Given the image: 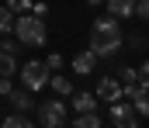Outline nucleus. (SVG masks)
<instances>
[{"mask_svg":"<svg viewBox=\"0 0 149 128\" xmlns=\"http://www.w3.org/2000/svg\"><path fill=\"white\" fill-rule=\"evenodd\" d=\"M87 48L97 55V59H114L121 48H125V31H121V21L111 14H97L94 24H90V42Z\"/></svg>","mask_w":149,"mask_h":128,"instance_id":"obj_1","label":"nucleus"},{"mask_svg":"<svg viewBox=\"0 0 149 128\" xmlns=\"http://www.w3.org/2000/svg\"><path fill=\"white\" fill-rule=\"evenodd\" d=\"M10 35L17 38V45H21V48H42V45L49 42L45 17H38V14H31V10L17 14V17H14V24H10Z\"/></svg>","mask_w":149,"mask_h":128,"instance_id":"obj_2","label":"nucleus"},{"mask_svg":"<svg viewBox=\"0 0 149 128\" xmlns=\"http://www.w3.org/2000/svg\"><path fill=\"white\" fill-rule=\"evenodd\" d=\"M35 125H45V128L70 125V104H66V97L52 93L45 100H35Z\"/></svg>","mask_w":149,"mask_h":128,"instance_id":"obj_3","label":"nucleus"},{"mask_svg":"<svg viewBox=\"0 0 149 128\" xmlns=\"http://www.w3.org/2000/svg\"><path fill=\"white\" fill-rule=\"evenodd\" d=\"M17 80H21V86L24 90H45V83H49V66L42 62V59H28V62H21V69L14 73Z\"/></svg>","mask_w":149,"mask_h":128,"instance_id":"obj_4","label":"nucleus"},{"mask_svg":"<svg viewBox=\"0 0 149 128\" xmlns=\"http://www.w3.org/2000/svg\"><path fill=\"white\" fill-rule=\"evenodd\" d=\"M108 121L118 125V128H139V125H142V118L135 114V107H132L125 97H118V100L108 104Z\"/></svg>","mask_w":149,"mask_h":128,"instance_id":"obj_5","label":"nucleus"},{"mask_svg":"<svg viewBox=\"0 0 149 128\" xmlns=\"http://www.w3.org/2000/svg\"><path fill=\"white\" fill-rule=\"evenodd\" d=\"M97 62H101V59H97L90 48H80L73 59H70V66H73V76H94V73H97Z\"/></svg>","mask_w":149,"mask_h":128,"instance_id":"obj_6","label":"nucleus"},{"mask_svg":"<svg viewBox=\"0 0 149 128\" xmlns=\"http://www.w3.org/2000/svg\"><path fill=\"white\" fill-rule=\"evenodd\" d=\"M3 100L10 104V111H21V114H31V111H35V97H31V90H24V86H10V93H7Z\"/></svg>","mask_w":149,"mask_h":128,"instance_id":"obj_7","label":"nucleus"},{"mask_svg":"<svg viewBox=\"0 0 149 128\" xmlns=\"http://www.w3.org/2000/svg\"><path fill=\"white\" fill-rule=\"evenodd\" d=\"M94 93H97V100H101V104H111V100L121 97V80H118V76H97Z\"/></svg>","mask_w":149,"mask_h":128,"instance_id":"obj_8","label":"nucleus"},{"mask_svg":"<svg viewBox=\"0 0 149 128\" xmlns=\"http://www.w3.org/2000/svg\"><path fill=\"white\" fill-rule=\"evenodd\" d=\"M70 97H73V100H70V104H73V114L97 111V107H101V100H97V93H94V90H73Z\"/></svg>","mask_w":149,"mask_h":128,"instance_id":"obj_9","label":"nucleus"},{"mask_svg":"<svg viewBox=\"0 0 149 128\" xmlns=\"http://www.w3.org/2000/svg\"><path fill=\"white\" fill-rule=\"evenodd\" d=\"M108 14L118 17V21H132L135 17V0H104Z\"/></svg>","mask_w":149,"mask_h":128,"instance_id":"obj_10","label":"nucleus"},{"mask_svg":"<svg viewBox=\"0 0 149 128\" xmlns=\"http://www.w3.org/2000/svg\"><path fill=\"white\" fill-rule=\"evenodd\" d=\"M45 86H52V93H59V97H70V93H73V80H70L63 69L49 73V83H45Z\"/></svg>","mask_w":149,"mask_h":128,"instance_id":"obj_11","label":"nucleus"},{"mask_svg":"<svg viewBox=\"0 0 149 128\" xmlns=\"http://www.w3.org/2000/svg\"><path fill=\"white\" fill-rule=\"evenodd\" d=\"M73 125L76 128H101L104 118H101V111H83V114H73Z\"/></svg>","mask_w":149,"mask_h":128,"instance_id":"obj_12","label":"nucleus"},{"mask_svg":"<svg viewBox=\"0 0 149 128\" xmlns=\"http://www.w3.org/2000/svg\"><path fill=\"white\" fill-rule=\"evenodd\" d=\"M0 125H3V128H31V125H35V118H31V114H21V111H10Z\"/></svg>","mask_w":149,"mask_h":128,"instance_id":"obj_13","label":"nucleus"},{"mask_svg":"<svg viewBox=\"0 0 149 128\" xmlns=\"http://www.w3.org/2000/svg\"><path fill=\"white\" fill-rule=\"evenodd\" d=\"M17 73V55L14 52H0V76H14Z\"/></svg>","mask_w":149,"mask_h":128,"instance_id":"obj_14","label":"nucleus"},{"mask_svg":"<svg viewBox=\"0 0 149 128\" xmlns=\"http://www.w3.org/2000/svg\"><path fill=\"white\" fill-rule=\"evenodd\" d=\"M42 62L49 66V73H56V69H66V55H63V52H49Z\"/></svg>","mask_w":149,"mask_h":128,"instance_id":"obj_15","label":"nucleus"},{"mask_svg":"<svg viewBox=\"0 0 149 128\" xmlns=\"http://www.w3.org/2000/svg\"><path fill=\"white\" fill-rule=\"evenodd\" d=\"M14 17H17V14H14V10H10L7 3H0V35H7V31H10Z\"/></svg>","mask_w":149,"mask_h":128,"instance_id":"obj_16","label":"nucleus"},{"mask_svg":"<svg viewBox=\"0 0 149 128\" xmlns=\"http://www.w3.org/2000/svg\"><path fill=\"white\" fill-rule=\"evenodd\" d=\"M114 76H118V80H121V83H135V80H139V73H135V69H132V66H121V69H118V73H114Z\"/></svg>","mask_w":149,"mask_h":128,"instance_id":"obj_17","label":"nucleus"},{"mask_svg":"<svg viewBox=\"0 0 149 128\" xmlns=\"http://www.w3.org/2000/svg\"><path fill=\"white\" fill-rule=\"evenodd\" d=\"M149 17V0H135V21H146Z\"/></svg>","mask_w":149,"mask_h":128,"instance_id":"obj_18","label":"nucleus"},{"mask_svg":"<svg viewBox=\"0 0 149 128\" xmlns=\"http://www.w3.org/2000/svg\"><path fill=\"white\" fill-rule=\"evenodd\" d=\"M7 7H10L14 14H24V10L31 7V0H7Z\"/></svg>","mask_w":149,"mask_h":128,"instance_id":"obj_19","label":"nucleus"},{"mask_svg":"<svg viewBox=\"0 0 149 128\" xmlns=\"http://www.w3.org/2000/svg\"><path fill=\"white\" fill-rule=\"evenodd\" d=\"M28 10L38 14V17H45V14H49V3H45V0H31V7H28Z\"/></svg>","mask_w":149,"mask_h":128,"instance_id":"obj_20","label":"nucleus"},{"mask_svg":"<svg viewBox=\"0 0 149 128\" xmlns=\"http://www.w3.org/2000/svg\"><path fill=\"white\" fill-rule=\"evenodd\" d=\"M10 86H14V76H0V97H7Z\"/></svg>","mask_w":149,"mask_h":128,"instance_id":"obj_21","label":"nucleus"},{"mask_svg":"<svg viewBox=\"0 0 149 128\" xmlns=\"http://www.w3.org/2000/svg\"><path fill=\"white\" fill-rule=\"evenodd\" d=\"M142 45H146V38H142V35H135V38H132V48H135V52H146Z\"/></svg>","mask_w":149,"mask_h":128,"instance_id":"obj_22","label":"nucleus"},{"mask_svg":"<svg viewBox=\"0 0 149 128\" xmlns=\"http://www.w3.org/2000/svg\"><path fill=\"white\" fill-rule=\"evenodd\" d=\"M87 3H90V7H101V3H104V0H87Z\"/></svg>","mask_w":149,"mask_h":128,"instance_id":"obj_23","label":"nucleus"}]
</instances>
